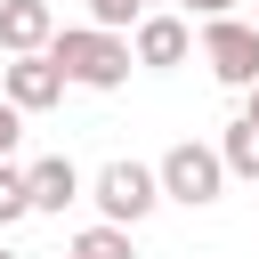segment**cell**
Wrapping results in <instances>:
<instances>
[{
    "mask_svg": "<svg viewBox=\"0 0 259 259\" xmlns=\"http://www.w3.org/2000/svg\"><path fill=\"white\" fill-rule=\"evenodd\" d=\"M235 0H178V16H227Z\"/></svg>",
    "mask_w": 259,
    "mask_h": 259,
    "instance_id": "obj_14",
    "label": "cell"
},
{
    "mask_svg": "<svg viewBox=\"0 0 259 259\" xmlns=\"http://www.w3.org/2000/svg\"><path fill=\"white\" fill-rule=\"evenodd\" d=\"M49 65L73 81V89H121L130 81V32H97V24H57L49 40Z\"/></svg>",
    "mask_w": 259,
    "mask_h": 259,
    "instance_id": "obj_1",
    "label": "cell"
},
{
    "mask_svg": "<svg viewBox=\"0 0 259 259\" xmlns=\"http://www.w3.org/2000/svg\"><path fill=\"white\" fill-rule=\"evenodd\" d=\"M251 24H259V8H251Z\"/></svg>",
    "mask_w": 259,
    "mask_h": 259,
    "instance_id": "obj_17",
    "label": "cell"
},
{
    "mask_svg": "<svg viewBox=\"0 0 259 259\" xmlns=\"http://www.w3.org/2000/svg\"><path fill=\"white\" fill-rule=\"evenodd\" d=\"M154 178H162V202H186V210H202V202L227 194V162H219V146H194V138H178V146L154 162Z\"/></svg>",
    "mask_w": 259,
    "mask_h": 259,
    "instance_id": "obj_2",
    "label": "cell"
},
{
    "mask_svg": "<svg viewBox=\"0 0 259 259\" xmlns=\"http://www.w3.org/2000/svg\"><path fill=\"white\" fill-rule=\"evenodd\" d=\"M202 65L227 89H259V24L251 16H202Z\"/></svg>",
    "mask_w": 259,
    "mask_h": 259,
    "instance_id": "obj_3",
    "label": "cell"
},
{
    "mask_svg": "<svg viewBox=\"0 0 259 259\" xmlns=\"http://www.w3.org/2000/svg\"><path fill=\"white\" fill-rule=\"evenodd\" d=\"M24 210H32V186H24V170H16V162H0V227H16Z\"/></svg>",
    "mask_w": 259,
    "mask_h": 259,
    "instance_id": "obj_11",
    "label": "cell"
},
{
    "mask_svg": "<svg viewBox=\"0 0 259 259\" xmlns=\"http://www.w3.org/2000/svg\"><path fill=\"white\" fill-rule=\"evenodd\" d=\"M219 162H227V178H259V121H227Z\"/></svg>",
    "mask_w": 259,
    "mask_h": 259,
    "instance_id": "obj_9",
    "label": "cell"
},
{
    "mask_svg": "<svg viewBox=\"0 0 259 259\" xmlns=\"http://www.w3.org/2000/svg\"><path fill=\"white\" fill-rule=\"evenodd\" d=\"M186 49H194V24H186V16H138V40H130L138 65L170 73V65H186Z\"/></svg>",
    "mask_w": 259,
    "mask_h": 259,
    "instance_id": "obj_7",
    "label": "cell"
},
{
    "mask_svg": "<svg viewBox=\"0 0 259 259\" xmlns=\"http://www.w3.org/2000/svg\"><path fill=\"white\" fill-rule=\"evenodd\" d=\"M0 259H16V251H0Z\"/></svg>",
    "mask_w": 259,
    "mask_h": 259,
    "instance_id": "obj_16",
    "label": "cell"
},
{
    "mask_svg": "<svg viewBox=\"0 0 259 259\" xmlns=\"http://www.w3.org/2000/svg\"><path fill=\"white\" fill-rule=\"evenodd\" d=\"M57 40V8L49 0H0V49L8 57H40Z\"/></svg>",
    "mask_w": 259,
    "mask_h": 259,
    "instance_id": "obj_6",
    "label": "cell"
},
{
    "mask_svg": "<svg viewBox=\"0 0 259 259\" xmlns=\"http://www.w3.org/2000/svg\"><path fill=\"white\" fill-rule=\"evenodd\" d=\"M243 121H259V89H251V113H243Z\"/></svg>",
    "mask_w": 259,
    "mask_h": 259,
    "instance_id": "obj_15",
    "label": "cell"
},
{
    "mask_svg": "<svg viewBox=\"0 0 259 259\" xmlns=\"http://www.w3.org/2000/svg\"><path fill=\"white\" fill-rule=\"evenodd\" d=\"M138 16H146V0H89V24L97 32H130Z\"/></svg>",
    "mask_w": 259,
    "mask_h": 259,
    "instance_id": "obj_12",
    "label": "cell"
},
{
    "mask_svg": "<svg viewBox=\"0 0 259 259\" xmlns=\"http://www.w3.org/2000/svg\"><path fill=\"white\" fill-rule=\"evenodd\" d=\"M65 89H73V81L49 65V49H40V57H8V65H0V97H8L16 113H49Z\"/></svg>",
    "mask_w": 259,
    "mask_h": 259,
    "instance_id": "obj_5",
    "label": "cell"
},
{
    "mask_svg": "<svg viewBox=\"0 0 259 259\" xmlns=\"http://www.w3.org/2000/svg\"><path fill=\"white\" fill-rule=\"evenodd\" d=\"M24 186H32V210H65V202H81V170H73L65 154H40V162L24 170Z\"/></svg>",
    "mask_w": 259,
    "mask_h": 259,
    "instance_id": "obj_8",
    "label": "cell"
},
{
    "mask_svg": "<svg viewBox=\"0 0 259 259\" xmlns=\"http://www.w3.org/2000/svg\"><path fill=\"white\" fill-rule=\"evenodd\" d=\"M89 202L105 210V227H138V219H146V210L162 202V178H154L146 162H130V154H121V162H105V170H97Z\"/></svg>",
    "mask_w": 259,
    "mask_h": 259,
    "instance_id": "obj_4",
    "label": "cell"
},
{
    "mask_svg": "<svg viewBox=\"0 0 259 259\" xmlns=\"http://www.w3.org/2000/svg\"><path fill=\"white\" fill-rule=\"evenodd\" d=\"M73 259H138V251H130V227H105L97 219V227L73 235Z\"/></svg>",
    "mask_w": 259,
    "mask_h": 259,
    "instance_id": "obj_10",
    "label": "cell"
},
{
    "mask_svg": "<svg viewBox=\"0 0 259 259\" xmlns=\"http://www.w3.org/2000/svg\"><path fill=\"white\" fill-rule=\"evenodd\" d=\"M16 138H24V113H16V105H8V97H0V162H8V154H16Z\"/></svg>",
    "mask_w": 259,
    "mask_h": 259,
    "instance_id": "obj_13",
    "label": "cell"
}]
</instances>
